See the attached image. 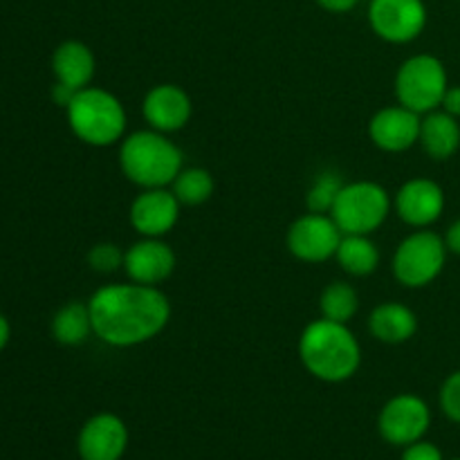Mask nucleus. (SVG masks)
I'll return each instance as SVG.
<instances>
[{
  "label": "nucleus",
  "mask_w": 460,
  "mask_h": 460,
  "mask_svg": "<svg viewBox=\"0 0 460 460\" xmlns=\"http://www.w3.org/2000/svg\"><path fill=\"white\" fill-rule=\"evenodd\" d=\"M93 332L111 346H135L166 326L171 305L153 286H106L88 304Z\"/></svg>",
  "instance_id": "obj_1"
},
{
  "label": "nucleus",
  "mask_w": 460,
  "mask_h": 460,
  "mask_svg": "<svg viewBox=\"0 0 460 460\" xmlns=\"http://www.w3.org/2000/svg\"><path fill=\"white\" fill-rule=\"evenodd\" d=\"M304 367L323 382H344L359 368V344L344 323L319 319L310 323L299 341Z\"/></svg>",
  "instance_id": "obj_2"
},
{
  "label": "nucleus",
  "mask_w": 460,
  "mask_h": 460,
  "mask_svg": "<svg viewBox=\"0 0 460 460\" xmlns=\"http://www.w3.org/2000/svg\"><path fill=\"white\" fill-rule=\"evenodd\" d=\"M182 166V153L160 133H135L121 146V169L135 184L162 189L173 182Z\"/></svg>",
  "instance_id": "obj_3"
},
{
  "label": "nucleus",
  "mask_w": 460,
  "mask_h": 460,
  "mask_svg": "<svg viewBox=\"0 0 460 460\" xmlns=\"http://www.w3.org/2000/svg\"><path fill=\"white\" fill-rule=\"evenodd\" d=\"M67 121L79 139L93 146H108L124 135L126 112L111 93L84 88L67 103Z\"/></svg>",
  "instance_id": "obj_4"
},
{
  "label": "nucleus",
  "mask_w": 460,
  "mask_h": 460,
  "mask_svg": "<svg viewBox=\"0 0 460 460\" xmlns=\"http://www.w3.org/2000/svg\"><path fill=\"white\" fill-rule=\"evenodd\" d=\"M389 193L376 182L344 184L337 193L331 214L337 227L344 234H367L376 232L385 223L389 214Z\"/></svg>",
  "instance_id": "obj_5"
},
{
  "label": "nucleus",
  "mask_w": 460,
  "mask_h": 460,
  "mask_svg": "<svg viewBox=\"0 0 460 460\" xmlns=\"http://www.w3.org/2000/svg\"><path fill=\"white\" fill-rule=\"evenodd\" d=\"M447 72L440 58L431 54H418L402 63L395 79V93L400 103L413 112H431L443 103L447 93Z\"/></svg>",
  "instance_id": "obj_6"
},
{
  "label": "nucleus",
  "mask_w": 460,
  "mask_h": 460,
  "mask_svg": "<svg viewBox=\"0 0 460 460\" xmlns=\"http://www.w3.org/2000/svg\"><path fill=\"white\" fill-rule=\"evenodd\" d=\"M447 245L434 232H416L400 243L394 259V272L407 288L429 286L445 268Z\"/></svg>",
  "instance_id": "obj_7"
},
{
  "label": "nucleus",
  "mask_w": 460,
  "mask_h": 460,
  "mask_svg": "<svg viewBox=\"0 0 460 460\" xmlns=\"http://www.w3.org/2000/svg\"><path fill=\"white\" fill-rule=\"evenodd\" d=\"M368 22L385 40L409 43L425 30L427 7L422 0H371Z\"/></svg>",
  "instance_id": "obj_8"
},
{
  "label": "nucleus",
  "mask_w": 460,
  "mask_h": 460,
  "mask_svg": "<svg viewBox=\"0 0 460 460\" xmlns=\"http://www.w3.org/2000/svg\"><path fill=\"white\" fill-rule=\"evenodd\" d=\"M377 427L386 443L407 447V445L425 438L431 427V411L425 400L404 394L385 404Z\"/></svg>",
  "instance_id": "obj_9"
},
{
  "label": "nucleus",
  "mask_w": 460,
  "mask_h": 460,
  "mask_svg": "<svg viewBox=\"0 0 460 460\" xmlns=\"http://www.w3.org/2000/svg\"><path fill=\"white\" fill-rule=\"evenodd\" d=\"M341 243V229L323 214H308L296 220L288 232V247L292 254L308 263L331 259Z\"/></svg>",
  "instance_id": "obj_10"
},
{
  "label": "nucleus",
  "mask_w": 460,
  "mask_h": 460,
  "mask_svg": "<svg viewBox=\"0 0 460 460\" xmlns=\"http://www.w3.org/2000/svg\"><path fill=\"white\" fill-rule=\"evenodd\" d=\"M128 447V429L115 413H97L79 431L81 460H119Z\"/></svg>",
  "instance_id": "obj_11"
},
{
  "label": "nucleus",
  "mask_w": 460,
  "mask_h": 460,
  "mask_svg": "<svg viewBox=\"0 0 460 460\" xmlns=\"http://www.w3.org/2000/svg\"><path fill=\"white\" fill-rule=\"evenodd\" d=\"M400 218L413 227H429L443 216L445 193L434 180L418 178L404 184L395 198Z\"/></svg>",
  "instance_id": "obj_12"
},
{
  "label": "nucleus",
  "mask_w": 460,
  "mask_h": 460,
  "mask_svg": "<svg viewBox=\"0 0 460 460\" xmlns=\"http://www.w3.org/2000/svg\"><path fill=\"white\" fill-rule=\"evenodd\" d=\"M420 117L409 108H385L368 124V135L382 151L400 153L420 139Z\"/></svg>",
  "instance_id": "obj_13"
},
{
  "label": "nucleus",
  "mask_w": 460,
  "mask_h": 460,
  "mask_svg": "<svg viewBox=\"0 0 460 460\" xmlns=\"http://www.w3.org/2000/svg\"><path fill=\"white\" fill-rule=\"evenodd\" d=\"M178 202L175 193L164 191V189H148L146 193L135 198L130 207V223L144 236H162L178 223Z\"/></svg>",
  "instance_id": "obj_14"
},
{
  "label": "nucleus",
  "mask_w": 460,
  "mask_h": 460,
  "mask_svg": "<svg viewBox=\"0 0 460 460\" xmlns=\"http://www.w3.org/2000/svg\"><path fill=\"white\" fill-rule=\"evenodd\" d=\"M124 268L135 283L155 286L171 277L175 268V254L166 243L142 241L135 243L124 256Z\"/></svg>",
  "instance_id": "obj_15"
},
{
  "label": "nucleus",
  "mask_w": 460,
  "mask_h": 460,
  "mask_svg": "<svg viewBox=\"0 0 460 460\" xmlns=\"http://www.w3.org/2000/svg\"><path fill=\"white\" fill-rule=\"evenodd\" d=\"M144 117L160 133L182 128L191 117V102L178 85H157L144 99Z\"/></svg>",
  "instance_id": "obj_16"
},
{
  "label": "nucleus",
  "mask_w": 460,
  "mask_h": 460,
  "mask_svg": "<svg viewBox=\"0 0 460 460\" xmlns=\"http://www.w3.org/2000/svg\"><path fill=\"white\" fill-rule=\"evenodd\" d=\"M52 67L58 84L72 90H84L94 75V57L88 45L79 40H66L54 52Z\"/></svg>",
  "instance_id": "obj_17"
},
{
  "label": "nucleus",
  "mask_w": 460,
  "mask_h": 460,
  "mask_svg": "<svg viewBox=\"0 0 460 460\" xmlns=\"http://www.w3.org/2000/svg\"><path fill=\"white\" fill-rule=\"evenodd\" d=\"M434 160H449L460 148V124L449 112H429L420 121V139Z\"/></svg>",
  "instance_id": "obj_18"
},
{
  "label": "nucleus",
  "mask_w": 460,
  "mask_h": 460,
  "mask_svg": "<svg viewBox=\"0 0 460 460\" xmlns=\"http://www.w3.org/2000/svg\"><path fill=\"white\" fill-rule=\"evenodd\" d=\"M373 337L385 344H402L416 335L418 319L407 305L402 304H382L377 305L368 319Z\"/></svg>",
  "instance_id": "obj_19"
},
{
  "label": "nucleus",
  "mask_w": 460,
  "mask_h": 460,
  "mask_svg": "<svg viewBox=\"0 0 460 460\" xmlns=\"http://www.w3.org/2000/svg\"><path fill=\"white\" fill-rule=\"evenodd\" d=\"M337 259H340V265L349 274L367 277L377 268L380 254H377V247L367 236L346 234V238H341L340 247H337Z\"/></svg>",
  "instance_id": "obj_20"
},
{
  "label": "nucleus",
  "mask_w": 460,
  "mask_h": 460,
  "mask_svg": "<svg viewBox=\"0 0 460 460\" xmlns=\"http://www.w3.org/2000/svg\"><path fill=\"white\" fill-rule=\"evenodd\" d=\"M93 331V319H90L88 305L79 304H67L54 314L52 319V332L54 340L61 341L66 346H76L85 341V337Z\"/></svg>",
  "instance_id": "obj_21"
},
{
  "label": "nucleus",
  "mask_w": 460,
  "mask_h": 460,
  "mask_svg": "<svg viewBox=\"0 0 460 460\" xmlns=\"http://www.w3.org/2000/svg\"><path fill=\"white\" fill-rule=\"evenodd\" d=\"M323 317L331 322L346 323L355 313H358V292L349 283H331L323 290L322 301H319Z\"/></svg>",
  "instance_id": "obj_22"
},
{
  "label": "nucleus",
  "mask_w": 460,
  "mask_h": 460,
  "mask_svg": "<svg viewBox=\"0 0 460 460\" xmlns=\"http://www.w3.org/2000/svg\"><path fill=\"white\" fill-rule=\"evenodd\" d=\"M173 193L182 205H202L214 193V178L205 169L180 171L173 180Z\"/></svg>",
  "instance_id": "obj_23"
},
{
  "label": "nucleus",
  "mask_w": 460,
  "mask_h": 460,
  "mask_svg": "<svg viewBox=\"0 0 460 460\" xmlns=\"http://www.w3.org/2000/svg\"><path fill=\"white\" fill-rule=\"evenodd\" d=\"M344 187L341 180L335 173H323L319 175V180L314 182V187L308 193V209L313 214H323V211H331L332 205L337 200V193Z\"/></svg>",
  "instance_id": "obj_24"
},
{
  "label": "nucleus",
  "mask_w": 460,
  "mask_h": 460,
  "mask_svg": "<svg viewBox=\"0 0 460 460\" xmlns=\"http://www.w3.org/2000/svg\"><path fill=\"white\" fill-rule=\"evenodd\" d=\"M124 252L119 250L117 245H112V243H102V245H94L93 250H90L88 254V263L93 265V270H97V272H115V270H119L121 265H124Z\"/></svg>",
  "instance_id": "obj_25"
},
{
  "label": "nucleus",
  "mask_w": 460,
  "mask_h": 460,
  "mask_svg": "<svg viewBox=\"0 0 460 460\" xmlns=\"http://www.w3.org/2000/svg\"><path fill=\"white\" fill-rule=\"evenodd\" d=\"M440 409L452 422L460 425V371H454L440 386Z\"/></svg>",
  "instance_id": "obj_26"
},
{
  "label": "nucleus",
  "mask_w": 460,
  "mask_h": 460,
  "mask_svg": "<svg viewBox=\"0 0 460 460\" xmlns=\"http://www.w3.org/2000/svg\"><path fill=\"white\" fill-rule=\"evenodd\" d=\"M402 460H445L440 447L427 440H416V443L407 445L402 452Z\"/></svg>",
  "instance_id": "obj_27"
},
{
  "label": "nucleus",
  "mask_w": 460,
  "mask_h": 460,
  "mask_svg": "<svg viewBox=\"0 0 460 460\" xmlns=\"http://www.w3.org/2000/svg\"><path fill=\"white\" fill-rule=\"evenodd\" d=\"M443 111L449 112L452 117H460V85H452V88H447V93H445L443 97Z\"/></svg>",
  "instance_id": "obj_28"
},
{
  "label": "nucleus",
  "mask_w": 460,
  "mask_h": 460,
  "mask_svg": "<svg viewBox=\"0 0 460 460\" xmlns=\"http://www.w3.org/2000/svg\"><path fill=\"white\" fill-rule=\"evenodd\" d=\"M317 3L322 4L323 9H328V12L344 13V12H350L359 0H317Z\"/></svg>",
  "instance_id": "obj_29"
},
{
  "label": "nucleus",
  "mask_w": 460,
  "mask_h": 460,
  "mask_svg": "<svg viewBox=\"0 0 460 460\" xmlns=\"http://www.w3.org/2000/svg\"><path fill=\"white\" fill-rule=\"evenodd\" d=\"M445 245H447V250L452 252V254L460 256V220L452 223V227L447 229V236H445Z\"/></svg>",
  "instance_id": "obj_30"
},
{
  "label": "nucleus",
  "mask_w": 460,
  "mask_h": 460,
  "mask_svg": "<svg viewBox=\"0 0 460 460\" xmlns=\"http://www.w3.org/2000/svg\"><path fill=\"white\" fill-rule=\"evenodd\" d=\"M9 335H12V328H9V322L3 317V314H0V350H3L4 346H7Z\"/></svg>",
  "instance_id": "obj_31"
},
{
  "label": "nucleus",
  "mask_w": 460,
  "mask_h": 460,
  "mask_svg": "<svg viewBox=\"0 0 460 460\" xmlns=\"http://www.w3.org/2000/svg\"><path fill=\"white\" fill-rule=\"evenodd\" d=\"M452 460H460V458H452Z\"/></svg>",
  "instance_id": "obj_32"
}]
</instances>
